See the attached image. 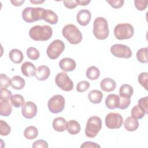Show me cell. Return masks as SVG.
Here are the masks:
<instances>
[{"label": "cell", "mask_w": 148, "mask_h": 148, "mask_svg": "<svg viewBox=\"0 0 148 148\" xmlns=\"http://www.w3.org/2000/svg\"><path fill=\"white\" fill-rule=\"evenodd\" d=\"M53 35V30L48 25H35L29 31V37L35 41H46L49 40Z\"/></svg>", "instance_id": "cell-1"}, {"label": "cell", "mask_w": 148, "mask_h": 148, "mask_svg": "<svg viewBox=\"0 0 148 148\" xmlns=\"http://www.w3.org/2000/svg\"><path fill=\"white\" fill-rule=\"evenodd\" d=\"M109 34L107 20L102 17H97L93 23V34L99 40L106 39Z\"/></svg>", "instance_id": "cell-2"}, {"label": "cell", "mask_w": 148, "mask_h": 148, "mask_svg": "<svg viewBox=\"0 0 148 148\" xmlns=\"http://www.w3.org/2000/svg\"><path fill=\"white\" fill-rule=\"evenodd\" d=\"M63 36L72 45H77L82 40L83 36L77 27L72 24L65 25L62 30Z\"/></svg>", "instance_id": "cell-3"}, {"label": "cell", "mask_w": 148, "mask_h": 148, "mask_svg": "<svg viewBox=\"0 0 148 148\" xmlns=\"http://www.w3.org/2000/svg\"><path fill=\"white\" fill-rule=\"evenodd\" d=\"M102 128V120L99 117H90L86 123L85 134L86 136L91 138H95Z\"/></svg>", "instance_id": "cell-4"}, {"label": "cell", "mask_w": 148, "mask_h": 148, "mask_svg": "<svg viewBox=\"0 0 148 148\" xmlns=\"http://www.w3.org/2000/svg\"><path fill=\"white\" fill-rule=\"evenodd\" d=\"M45 10L42 8H25L22 12L23 19L28 23L43 20Z\"/></svg>", "instance_id": "cell-5"}, {"label": "cell", "mask_w": 148, "mask_h": 148, "mask_svg": "<svg viewBox=\"0 0 148 148\" xmlns=\"http://www.w3.org/2000/svg\"><path fill=\"white\" fill-rule=\"evenodd\" d=\"M113 32L117 39H128L132 37L134 29L132 25L129 23H120L116 25Z\"/></svg>", "instance_id": "cell-6"}, {"label": "cell", "mask_w": 148, "mask_h": 148, "mask_svg": "<svg viewBox=\"0 0 148 148\" xmlns=\"http://www.w3.org/2000/svg\"><path fill=\"white\" fill-rule=\"evenodd\" d=\"M65 49L64 43L59 39L53 40L47 47V56L51 60L57 59Z\"/></svg>", "instance_id": "cell-7"}, {"label": "cell", "mask_w": 148, "mask_h": 148, "mask_svg": "<svg viewBox=\"0 0 148 148\" xmlns=\"http://www.w3.org/2000/svg\"><path fill=\"white\" fill-rule=\"evenodd\" d=\"M65 98L61 95H55L51 97L47 103L48 108L53 113L61 112L65 108Z\"/></svg>", "instance_id": "cell-8"}, {"label": "cell", "mask_w": 148, "mask_h": 148, "mask_svg": "<svg viewBox=\"0 0 148 148\" xmlns=\"http://www.w3.org/2000/svg\"><path fill=\"white\" fill-rule=\"evenodd\" d=\"M55 83L56 85L63 91H69L73 90V81L65 72L58 73L56 76Z\"/></svg>", "instance_id": "cell-9"}, {"label": "cell", "mask_w": 148, "mask_h": 148, "mask_svg": "<svg viewBox=\"0 0 148 148\" xmlns=\"http://www.w3.org/2000/svg\"><path fill=\"white\" fill-rule=\"evenodd\" d=\"M110 52L113 56L118 58H130L132 56V51L127 45L114 44L110 47Z\"/></svg>", "instance_id": "cell-10"}, {"label": "cell", "mask_w": 148, "mask_h": 148, "mask_svg": "<svg viewBox=\"0 0 148 148\" xmlns=\"http://www.w3.org/2000/svg\"><path fill=\"white\" fill-rule=\"evenodd\" d=\"M123 123V117L120 114L117 113H109L105 117V125L109 129L120 128Z\"/></svg>", "instance_id": "cell-11"}, {"label": "cell", "mask_w": 148, "mask_h": 148, "mask_svg": "<svg viewBox=\"0 0 148 148\" xmlns=\"http://www.w3.org/2000/svg\"><path fill=\"white\" fill-rule=\"evenodd\" d=\"M38 112L36 104L31 101H27L21 108V113L23 116L28 119L34 118Z\"/></svg>", "instance_id": "cell-12"}, {"label": "cell", "mask_w": 148, "mask_h": 148, "mask_svg": "<svg viewBox=\"0 0 148 148\" xmlns=\"http://www.w3.org/2000/svg\"><path fill=\"white\" fill-rule=\"evenodd\" d=\"M91 12L87 9H83L80 10L76 15V20L77 23L82 26H86L88 25L91 20Z\"/></svg>", "instance_id": "cell-13"}, {"label": "cell", "mask_w": 148, "mask_h": 148, "mask_svg": "<svg viewBox=\"0 0 148 148\" xmlns=\"http://www.w3.org/2000/svg\"><path fill=\"white\" fill-rule=\"evenodd\" d=\"M59 66L61 69L65 72H71L76 68V64L73 59L66 57L60 61Z\"/></svg>", "instance_id": "cell-14"}, {"label": "cell", "mask_w": 148, "mask_h": 148, "mask_svg": "<svg viewBox=\"0 0 148 148\" xmlns=\"http://www.w3.org/2000/svg\"><path fill=\"white\" fill-rule=\"evenodd\" d=\"M22 73L27 77H32L35 75L36 69L35 66L31 62H25L21 66Z\"/></svg>", "instance_id": "cell-15"}, {"label": "cell", "mask_w": 148, "mask_h": 148, "mask_svg": "<svg viewBox=\"0 0 148 148\" xmlns=\"http://www.w3.org/2000/svg\"><path fill=\"white\" fill-rule=\"evenodd\" d=\"M101 88L105 92H111L114 90L116 87V82L109 77L104 78L100 83Z\"/></svg>", "instance_id": "cell-16"}, {"label": "cell", "mask_w": 148, "mask_h": 148, "mask_svg": "<svg viewBox=\"0 0 148 148\" xmlns=\"http://www.w3.org/2000/svg\"><path fill=\"white\" fill-rule=\"evenodd\" d=\"M50 75V70L46 65H40L36 69L35 77L38 80L43 81L48 79Z\"/></svg>", "instance_id": "cell-17"}, {"label": "cell", "mask_w": 148, "mask_h": 148, "mask_svg": "<svg viewBox=\"0 0 148 148\" xmlns=\"http://www.w3.org/2000/svg\"><path fill=\"white\" fill-rule=\"evenodd\" d=\"M105 105L106 107L110 109L119 108V96L114 94L108 95L105 99Z\"/></svg>", "instance_id": "cell-18"}, {"label": "cell", "mask_w": 148, "mask_h": 148, "mask_svg": "<svg viewBox=\"0 0 148 148\" xmlns=\"http://www.w3.org/2000/svg\"><path fill=\"white\" fill-rule=\"evenodd\" d=\"M43 20L50 24H56L58 21L57 14L51 10L45 9L43 15Z\"/></svg>", "instance_id": "cell-19"}, {"label": "cell", "mask_w": 148, "mask_h": 148, "mask_svg": "<svg viewBox=\"0 0 148 148\" xmlns=\"http://www.w3.org/2000/svg\"><path fill=\"white\" fill-rule=\"evenodd\" d=\"M67 122L66 120L61 117L55 118L53 121V127L54 130L58 132H63L66 130Z\"/></svg>", "instance_id": "cell-20"}, {"label": "cell", "mask_w": 148, "mask_h": 148, "mask_svg": "<svg viewBox=\"0 0 148 148\" xmlns=\"http://www.w3.org/2000/svg\"><path fill=\"white\" fill-rule=\"evenodd\" d=\"M139 121L132 116L128 117L124 123V128L128 131H134L136 130L139 127Z\"/></svg>", "instance_id": "cell-21"}, {"label": "cell", "mask_w": 148, "mask_h": 148, "mask_svg": "<svg viewBox=\"0 0 148 148\" xmlns=\"http://www.w3.org/2000/svg\"><path fill=\"white\" fill-rule=\"evenodd\" d=\"M9 57L10 60L14 64H20L24 58L23 53L17 49H12L9 53Z\"/></svg>", "instance_id": "cell-22"}, {"label": "cell", "mask_w": 148, "mask_h": 148, "mask_svg": "<svg viewBox=\"0 0 148 148\" xmlns=\"http://www.w3.org/2000/svg\"><path fill=\"white\" fill-rule=\"evenodd\" d=\"M103 94L98 90H92L90 91L88 94V100L93 103L98 104L101 103L102 100Z\"/></svg>", "instance_id": "cell-23"}, {"label": "cell", "mask_w": 148, "mask_h": 148, "mask_svg": "<svg viewBox=\"0 0 148 148\" xmlns=\"http://www.w3.org/2000/svg\"><path fill=\"white\" fill-rule=\"evenodd\" d=\"M12 103L9 101L0 100V114L2 116H9L12 111Z\"/></svg>", "instance_id": "cell-24"}, {"label": "cell", "mask_w": 148, "mask_h": 148, "mask_svg": "<svg viewBox=\"0 0 148 148\" xmlns=\"http://www.w3.org/2000/svg\"><path fill=\"white\" fill-rule=\"evenodd\" d=\"M81 127L79 123L74 120H69L66 124V130L71 135H76L79 133Z\"/></svg>", "instance_id": "cell-25"}, {"label": "cell", "mask_w": 148, "mask_h": 148, "mask_svg": "<svg viewBox=\"0 0 148 148\" xmlns=\"http://www.w3.org/2000/svg\"><path fill=\"white\" fill-rule=\"evenodd\" d=\"M25 82L23 78L21 76L16 75L11 79V87L15 90H21L25 86Z\"/></svg>", "instance_id": "cell-26"}, {"label": "cell", "mask_w": 148, "mask_h": 148, "mask_svg": "<svg viewBox=\"0 0 148 148\" xmlns=\"http://www.w3.org/2000/svg\"><path fill=\"white\" fill-rule=\"evenodd\" d=\"M133 92L134 90L132 87L128 84L121 85L119 89V96L120 97L131 98Z\"/></svg>", "instance_id": "cell-27"}, {"label": "cell", "mask_w": 148, "mask_h": 148, "mask_svg": "<svg viewBox=\"0 0 148 148\" xmlns=\"http://www.w3.org/2000/svg\"><path fill=\"white\" fill-rule=\"evenodd\" d=\"M38 135V130L35 126L30 125L27 127L24 131V136L25 138L32 140L36 138Z\"/></svg>", "instance_id": "cell-28"}, {"label": "cell", "mask_w": 148, "mask_h": 148, "mask_svg": "<svg viewBox=\"0 0 148 148\" xmlns=\"http://www.w3.org/2000/svg\"><path fill=\"white\" fill-rule=\"evenodd\" d=\"M86 74L88 79L95 80L99 77L100 71L97 67L95 66H91L87 69Z\"/></svg>", "instance_id": "cell-29"}, {"label": "cell", "mask_w": 148, "mask_h": 148, "mask_svg": "<svg viewBox=\"0 0 148 148\" xmlns=\"http://www.w3.org/2000/svg\"><path fill=\"white\" fill-rule=\"evenodd\" d=\"M10 102L12 105L17 108L23 106L25 104V101L23 97L20 94H14L10 98Z\"/></svg>", "instance_id": "cell-30"}, {"label": "cell", "mask_w": 148, "mask_h": 148, "mask_svg": "<svg viewBox=\"0 0 148 148\" xmlns=\"http://www.w3.org/2000/svg\"><path fill=\"white\" fill-rule=\"evenodd\" d=\"M136 58L140 63H147V47L141 48L136 52Z\"/></svg>", "instance_id": "cell-31"}, {"label": "cell", "mask_w": 148, "mask_h": 148, "mask_svg": "<svg viewBox=\"0 0 148 148\" xmlns=\"http://www.w3.org/2000/svg\"><path fill=\"white\" fill-rule=\"evenodd\" d=\"M145 114V111L138 105L134 106L131 109V116L136 119H142Z\"/></svg>", "instance_id": "cell-32"}, {"label": "cell", "mask_w": 148, "mask_h": 148, "mask_svg": "<svg viewBox=\"0 0 148 148\" xmlns=\"http://www.w3.org/2000/svg\"><path fill=\"white\" fill-rule=\"evenodd\" d=\"M27 57L32 60H36L39 58L40 53L39 50L34 47H29L27 49Z\"/></svg>", "instance_id": "cell-33"}, {"label": "cell", "mask_w": 148, "mask_h": 148, "mask_svg": "<svg viewBox=\"0 0 148 148\" xmlns=\"http://www.w3.org/2000/svg\"><path fill=\"white\" fill-rule=\"evenodd\" d=\"M11 128L9 125L5 121L0 120V134L2 136H6L10 134Z\"/></svg>", "instance_id": "cell-34"}, {"label": "cell", "mask_w": 148, "mask_h": 148, "mask_svg": "<svg viewBox=\"0 0 148 148\" xmlns=\"http://www.w3.org/2000/svg\"><path fill=\"white\" fill-rule=\"evenodd\" d=\"M139 84L145 88L146 90H147V80H148V73L147 72H142L139 74L138 78Z\"/></svg>", "instance_id": "cell-35"}, {"label": "cell", "mask_w": 148, "mask_h": 148, "mask_svg": "<svg viewBox=\"0 0 148 148\" xmlns=\"http://www.w3.org/2000/svg\"><path fill=\"white\" fill-rule=\"evenodd\" d=\"M11 84V80L5 74L1 73L0 75V87L1 88H7Z\"/></svg>", "instance_id": "cell-36"}, {"label": "cell", "mask_w": 148, "mask_h": 148, "mask_svg": "<svg viewBox=\"0 0 148 148\" xmlns=\"http://www.w3.org/2000/svg\"><path fill=\"white\" fill-rule=\"evenodd\" d=\"M90 86V84L88 81L83 80L79 82L76 86V90L79 92H83L87 91Z\"/></svg>", "instance_id": "cell-37"}, {"label": "cell", "mask_w": 148, "mask_h": 148, "mask_svg": "<svg viewBox=\"0 0 148 148\" xmlns=\"http://www.w3.org/2000/svg\"><path fill=\"white\" fill-rule=\"evenodd\" d=\"M131 98L123 97L119 96V108L120 109H125L130 105Z\"/></svg>", "instance_id": "cell-38"}, {"label": "cell", "mask_w": 148, "mask_h": 148, "mask_svg": "<svg viewBox=\"0 0 148 148\" xmlns=\"http://www.w3.org/2000/svg\"><path fill=\"white\" fill-rule=\"evenodd\" d=\"M12 92L6 88H1L0 91V100L9 101L12 97Z\"/></svg>", "instance_id": "cell-39"}, {"label": "cell", "mask_w": 148, "mask_h": 148, "mask_svg": "<svg viewBox=\"0 0 148 148\" xmlns=\"http://www.w3.org/2000/svg\"><path fill=\"white\" fill-rule=\"evenodd\" d=\"M139 105L145 112L146 114L148 113V97L146 96L139 99L138 102Z\"/></svg>", "instance_id": "cell-40"}, {"label": "cell", "mask_w": 148, "mask_h": 148, "mask_svg": "<svg viewBox=\"0 0 148 148\" xmlns=\"http://www.w3.org/2000/svg\"><path fill=\"white\" fill-rule=\"evenodd\" d=\"M147 1H141V0H135L134 1V3L135 8L140 11L144 10L147 6Z\"/></svg>", "instance_id": "cell-41"}, {"label": "cell", "mask_w": 148, "mask_h": 148, "mask_svg": "<svg viewBox=\"0 0 148 148\" xmlns=\"http://www.w3.org/2000/svg\"><path fill=\"white\" fill-rule=\"evenodd\" d=\"M64 6L68 9H74L79 5V0H69L63 1Z\"/></svg>", "instance_id": "cell-42"}, {"label": "cell", "mask_w": 148, "mask_h": 148, "mask_svg": "<svg viewBox=\"0 0 148 148\" xmlns=\"http://www.w3.org/2000/svg\"><path fill=\"white\" fill-rule=\"evenodd\" d=\"M32 146L33 148H47L49 147L47 142L43 139H39L35 141Z\"/></svg>", "instance_id": "cell-43"}, {"label": "cell", "mask_w": 148, "mask_h": 148, "mask_svg": "<svg viewBox=\"0 0 148 148\" xmlns=\"http://www.w3.org/2000/svg\"><path fill=\"white\" fill-rule=\"evenodd\" d=\"M109 5L114 9H119L121 8L123 6L124 1L123 0H111L106 1Z\"/></svg>", "instance_id": "cell-44"}, {"label": "cell", "mask_w": 148, "mask_h": 148, "mask_svg": "<svg viewBox=\"0 0 148 148\" xmlns=\"http://www.w3.org/2000/svg\"><path fill=\"white\" fill-rule=\"evenodd\" d=\"M80 147L81 148H97V147L100 148L101 146L95 142L87 141V142H84L80 146Z\"/></svg>", "instance_id": "cell-45"}, {"label": "cell", "mask_w": 148, "mask_h": 148, "mask_svg": "<svg viewBox=\"0 0 148 148\" xmlns=\"http://www.w3.org/2000/svg\"><path fill=\"white\" fill-rule=\"evenodd\" d=\"M10 2L13 4V5L16 6H21L24 2V0H23V1H11Z\"/></svg>", "instance_id": "cell-46"}, {"label": "cell", "mask_w": 148, "mask_h": 148, "mask_svg": "<svg viewBox=\"0 0 148 148\" xmlns=\"http://www.w3.org/2000/svg\"><path fill=\"white\" fill-rule=\"evenodd\" d=\"M91 1H82V0H79V5L81 6H86L88 5Z\"/></svg>", "instance_id": "cell-47"}, {"label": "cell", "mask_w": 148, "mask_h": 148, "mask_svg": "<svg viewBox=\"0 0 148 148\" xmlns=\"http://www.w3.org/2000/svg\"><path fill=\"white\" fill-rule=\"evenodd\" d=\"M30 2L34 4H40L45 2V1H30Z\"/></svg>", "instance_id": "cell-48"}]
</instances>
